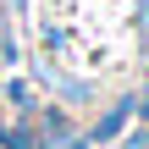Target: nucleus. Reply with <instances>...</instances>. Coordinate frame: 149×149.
<instances>
[{"instance_id":"nucleus-1","label":"nucleus","mask_w":149,"mask_h":149,"mask_svg":"<svg viewBox=\"0 0 149 149\" xmlns=\"http://www.w3.org/2000/svg\"><path fill=\"white\" fill-rule=\"evenodd\" d=\"M0 138H6V149H39V144H33V133H22V127H17V133H11V127H6V133H0Z\"/></svg>"}]
</instances>
